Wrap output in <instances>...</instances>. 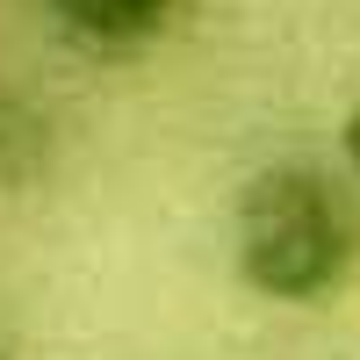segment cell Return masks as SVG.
<instances>
[{
    "instance_id": "1",
    "label": "cell",
    "mask_w": 360,
    "mask_h": 360,
    "mask_svg": "<svg viewBox=\"0 0 360 360\" xmlns=\"http://www.w3.org/2000/svg\"><path fill=\"white\" fill-rule=\"evenodd\" d=\"M231 252L266 303H324L360 274V202L324 166H259L238 188Z\"/></svg>"
},
{
    "instance_id": "2",
    "label": "cell",
    "mask_w": 360,
    "mask_h": 360,
    "mask_svg": "<svg viewBox=\"0 0 360 360\" xmlns=\"http://www.w3.org/2000/svg\"><path fill=\"white\" fill-rule=\"evenodd\" d=\"M51 15L94 51H130L173 22V0H51Z\"/></svg>"
},
{
    "instance_id": "3",
    "label": "cell",
    "mask_w": 360,
    "mask_h": 360,
    "mask_svg": "<svg viewBox=\"0 0 360 360\" xmlns=\"http://www.w3.org/2000/svg\"><path fill=\"white\" fill-rule=\"evenodd\" d=\"M346 166H353V180H360V108L346 115Z\"/></svg>"
}]
</instances>
